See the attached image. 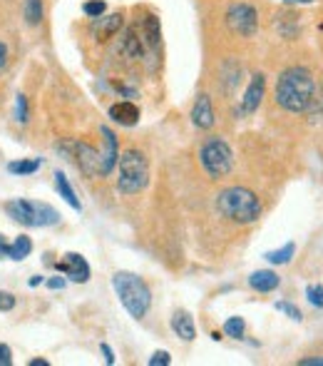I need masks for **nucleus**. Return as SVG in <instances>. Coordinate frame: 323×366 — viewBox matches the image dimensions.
Wrapping results in <instances>:
<instances>
[{"mask_svg":"<svg viewBox=\"0 0 323 366\" xmlns=\"http://www.w3.org/2000/svg\"><path fill=\"white\" fill-rule=\"evenodd\" d=\"M30 366H50V361H47V359H33Z\"/></svg>","mask_w":323,"mask_h":366,"instance_id":"nucleus-37","label":"nucleus"},{"mask_svg":"<svg viewBox=\"0 0 323 366\" xmlns=\"http://www.w3.org/2000/svg\"><path fill=\"white\" fill-rule=\"evenodd\" d=\"M100 135L105 138V152H102V177L112 174V170L117 167V157H120V150H117V138L110 128L102 125L100 128Z\"/></svg>","mask_w":323,"mask_h":366,"instance_id":"nucleus-13","label":"nucleus"},{"mask_svg":"<svg viewBox=\"0 0 323 366\" xmlns=\"http://www.w3.org/2000/svg\"><path fill=\"white\" fill-rule=\"evenodd\" d=\"M286 6H293V3H303V6H308V3H313V0H283Z\"/></svg>","mask_w":323,"mask_h":366,"instance_id":"nucleus-38","label":"nucleus"},{"mask_svg":"<svg viewBox=\"0 0 323 366\" xmlns=\"http://www.w3.org/2000/svg\"><path fill=\"white\" fill-rule=\"evenodd\" d=\"M55 189L60 192V197L65 199V202L70 204V207L75 209V212H82V204H80V199H77L75 189H72L70 179H67L62 172H55Z\"/></svg>","mask_w":323,"mask_h":366,"instance_id":"nucleus-18","label":"nucleus"},{"mask_svg":"<svg viewBox=\"0 0 323 366\" xmlns=\"http://www.w3.org/2000/svg\"><path fill=\"white\" fill-rule=\"evenodd\" d=\"M293 255H296V244L288 242V244H283L281 250L266 252V255H264V260L271 262V265H288V262L293 260Z\"/></svg>","mask_w":323,"mask_h":366,"instance_id":"nucleus-21","label":"nucleus"},{"mask_svg":"<svg viewBox=\"0 0 323 366\" xmlns=\"http://www.w3.org/2000/svg\"><path fill=\"white\" fill-rule=\"evenodd\" d=\"M122 26H125V16H122V13L100 16V18H95V23H92V38H95L97 43H105V40H110V38H115L117 33L122 30Z\"/></svg>","mask_w":323,"mask_h":366,"instance_id":"nucleus-10","label":"nucleus"},{"mask_svg":"<svg viewBox=\"0 0 323 366\" xmlns=\"http://www.w3.org/2000/svg\"><path fill=\"white\" fill-rule=\"evenodd\" d=\"M122 55H127L130 60H137V57L144 55V48H142V40H140V28H130L122 38Z\"/></svg>","mask_w":323,"mask_h":366,"instance_id":"nucleus-17","label":"nucleus"},{"mask_svg":"<svg viewBox=\"0 0 323 366\" xmlns=\"http://www.w3.org/2000/svg\"><path fill=\"white\" fill-rule=\"evenodd\" d=\"M217 212L234 224H251L261 217V202L249 187H227L217 194Z\"/></svg>","mask_w":323,"mask_h":366,"instance_id":"nucleus-2","label":"nucleus"},{"mask_svg":"<svg viewBox=\"0 0 323 366\" xmlns=\"http://www.w3.org/2000/svg\"><path fill=\"white\" fill-rule=\"evenodd\" d=\"M100 349H102V354H105V361H107V364H115V354H112V349H110V344H102L100 346Z\"/></svg>","mask_w":323,"mask_h":366,"instance_id":"nucleus-32","label":"nucleus"},{"mask_svg":"<svg viewBox=\"0 0 323 366\" xmlns=\"http://www.w3.org/2000/svg\"><path fill=\"white\" fill-rule=\"evenodd\" d=\"M6 214L13 219V222L23 224V227H55L60 222V212H57L52 204L47 202H38V199H8L3 204Z\"/></svg>","mask_w":323,"mask_h":366,"instance_id":"nucleus-5","label":"nucleus"},{"mask_svg":"<svg viewBox=\"0 0 323 366\" xmlns=\"http://www.w3.org/2000/svg\"><path fill=\"white\" fill-rule=\"evenodd\" d=\"M172 364V354L169 351H154L149 356V366H169Z\"/></svg>","mask_w":323,"mask_h":366,"instance_id":"nucleus-29","label":"nucleus"},{"mask_svg":"<svg viewBox=\"0 0 323 366\" xmlns=\"http://www.w3.org/2000/svg\"><path fill=\"white\" fill-rule=\"evenodd\" d=\"M8 244L11 242H6V237L0 234V260H8Z\"/></svg>","mask_w":323,"mask_h":366,"instance_id":"nucleus-36","label":"nucleus"},{"mask_svg":"<svg viewBox=\"0 0 323 366\" xmlns=\"http://www.w3.org/2000/svg\"><path fill=\"white\" fill-rule=\"evenodd\" d=\"M105 11H107V3L105 0H87L85 6H82V13H85L87 18H100V16H105Z\"/></svg>","mask_w":323,"mask_h":366,"instance_id":"nucleus-25","label":"nucleus"},{"mask_svg":"<svg viewBox=\"0 0 323 366\" xmlns=\"http://www.w3.org/2000/svg\"><path fill=\"white\" fill-rule=\"evenodd\" d=\"M47 287H50V289H65V279H62V277H52V279L47 282Z\"/></svg>","mask_w":323,"mask_h":366,"instance_id":"nucleus-34","label":"nucleus"},{"mask_svg":"<svg viewBox=\"0 0 323 366\" xmlns=\"http://www.w3.org/2000/svg\"><path fill=\"white\" fill-rule=\"evenodd\" d=\"M276 311L286 314L288 319H293V321H301V319H303L301 309H298V306H293L291 301H276Z\"/></svg>","mask_w":323,"mask_h":366,"instance_id":"nucleus-27","label":"nucleus"},{"mask_svg":"<svg viewBox=\"0 0 323 366\" xmlns=\"http://www.w3.org/2000/svg\"><path fill=\"white\" fill-rule=\"evenodd\" d=\"M149 184V162L140 150H125L117 157V192L140 194Z\"/></svg>","mask_w":323,"mask_h":366,"instance_id":"nucleus-4","label":"nucleus"},{"mask_svg":"<svg viewBox=\"0 0 323 366\" xmlns=\"http://www.w3.org/2000/svg\"><path fill=\"white\" fill-rule=\"evenodd\" d=\"M16 309V296L11 292H0V311H13Z\"/></svg>","mask_w":323,"mask_h":366,"instance_id":"nucleus-30","label":"nucleus"},{"mask_svg":"<svg viewBox=\"0 0 323 366\" xmlns=\"http://www.w3.org/2000/svg\"><path fill=\"white\" fill-rule=\"evenodd\" d=\"M244 331H246V324H244L242 316H232V319L224 321V334L232 336V339H242Z\"/></svg>","mask_w":323,"mask_h":366,"instance_id":"nucleus-24","label":"nucleus"},{"mask_svg":"<svg viewBox=\"0 0 323 366\" xmlns=\"http://www.w3.org/2000/svg\"><path fill=\"white\" fill-rule=\"evenodd\" d=\"M298 366H323V356H318V359H301Z\"/></svg>","mask_w":323,"mask_h":366,"instance_id":"nucleus-35","label":"nucleus"},{"mask_svg":"<svg viewBox=\"0 0 323 366\" xmlns=\"http://www.w3.org/2000/svg\"><path fill=\"white\" fill-rule=\"evenodd\" d=\"M199 162H202L204 172L212 179H222L227 177L234 170V152L229 148L227 140L222 138H207L199 150Z\"/></svg>","mask_w":323,"mask_h":366,"instance_id":"nucleus-6","label":"nucleus"},{"mask_svg":"<svg viewBox=\"0 0 323 366\" xmlns=\"http://www.w3.org/2000/svg\"><path fill=\"white\" fill-rule=\"evenodd\" d=\"M264 90H266V77H264L261 72L251 75L246 92H244V97H242V110L239 112H242V115H251V112H256L259 105H261V100H264Z\"/></svg>","mask_w":323,"mask_h":366,"instance_id":"nucleus-11","label":"nucleus"},{"mask_svg":"<svg viewBox=\"0 0 323 366\" xmlns=\"http://www.w3.org/2000/svg\"><path fill=\"white\" fill-rule=\"evenodd\" d=\"M192 122H194V128H199V130H212L214 128L217 117H214V107H212L209 95L197 97V102H194V107H192Z\"/></svg>","mask_w":323,"mask_h":366,"instance_id":"nucleus-12","label":"nucleus"},{"mask_svg":"<svg viewBox=\"0 0 323 366\" xmlns=\"http://www.w3.org/2000/svg\"><path fill=\"white\" fill-rule=\"evenodd\" d=\"M8 65V45L6 43H0V70Z\"/></svg>","mask_w":323,"mask_h":366,"instance_id":"nucleus-33","label":"nucleus"},{"mask_svg":"<svg viewBox=\"0 0 323 366\" xmlns=\"http://www.w3.org/2000/svg\"><path fill=\"white\" fill-rule=\"evenodd\" d=\"M316 97V80L301 65L286 67L276 80V102L288 112H306Z\"/></svg>","mask_w":323,"mask_h":366,"instance_id":"nucleus-1","label":"nucleus"},{"mask_svg":"<svg viewBox=\"0 0 323 366\" xmlns=\"http://www.w3.org/2000/svg\"><path fill=\"white\" fill-rule=\"evenodd\" d=\"M278 284H281V277L276 274V272H271V270H259V272H254L251 277H249V287L251 289H256V292H273V289H278Z\"/></svg>","mask_w":323,"mask_h":366,"instance_id":"nucleus-16","label":"nucleus"},{"mask_svg":"<svg viewBox=\"0 0 323 366\" xmlns=\"http://www.w3.org/2000/svg\"><path fill=\"white\" fill-rule=\"evenodd\" d=\"M112 289L120 296L122 306L130 311V316H135V319L147 316L152 306V292L142 277L132 274V272H115L112 274Z\"/></svg>","mask_w":323,"mask_h":366,"instance_id":"nucleus-3","label":"nucleus"},{"mask_svg":"<svg viewBox=\"0 0 323 366\" xmlns=\"http://www.w3.org/2000/svg\"><path fill=\"white\" fill-rule=\"evenodd\" d=\"M16 120L21 122V125H26V122L30 120V107H28L26 95H18V100H16Z\"/></svg>","mask_w":323,"mask_h":366,"instance_id":"nucleus-26","label":"nucleus"},{"mask_svg":"<svg viewBox=\"0 0 323 366\" xmlns=\"http://www.w3.org/2000/svg\"><path fill=\"white\" fill-rule=\"evenodd\" d=\"M110 120L120 122V125H125V128H132V125L140 122V107L130 100L115 102V105L110 107Z\"/></svg>","mask_w":323,"mask_h":366,"instance_id":"nucleus-14","label":"nucleus"},{"mask_svg":"<svg viewBox=\"0 0 323 366\" xmlns=\"http://www.w3.org/2000/svg\"><path fill=\"white\" fill-rule=\"evenodd\" d=\"M142 38L147 40V45H159L162 40V26H159V18L157 16H147L144 23H142Z\"/></svg>","mask_w":323,"mask_h":366,"instance_id":"nucleus-20","label":"nucleus"},{"mask_svg":"<svg viewBox=\"0 0 323 366\" xmlns=\"http://www.w3.org/2000/svg\"><path fill=\"white\" fill-rule=\"evenodd\" d=\"M227 28L239 38H254L259 28V13L249 3H232L227 11Z\"/></svg>","mask_w":323,"mask_h":366,"instance_id":"nucleus-7","label":"nucleus"},{"mask_svg":"<svg viewBox=\"0 0 323 366\" xmlns=\"http://www.w3.org/2000/svg\"><path fill=\"white\" fill-rule=\"evenodd\" d=\"M306 296H308V301H311L313 306L323 309V287L321 284H308L306 287Z\"/></svg>","mask_w":323,"mask_h":366,"instance_id":"nucleus-28","label":"nucleus"},{"mask_svg":"<svg viewBox=\"0 0 323 366\" xmlns=\"http://www.w3.org/2000/svg\"><path fill=\"white\" fill-rule=\"evenodd\" d=\"M42 167V160H16V162H8V172L11 174H35Z\"/></svg>","mask_w":323,"mask_h":366,"instance_id":"nucleus-23","label":"nucleus"},{"mask_svg":"<svg viewBox=\"0 0 323 366\" xmlns=\"http://www.w3.org/2000/svg\"><path fill=\"white\" fill-rule=\"evenodd\" d=\"M0 366H13V351L3 341H0Z\"/></svg>","mask_w":323,"mask_h":366,"instance_id":"nucleus-31","label":"nucleus"},{"mask_svg":"<svg viewBox=\"0 0 323 366\" xmlns=\"http://www.w3.org/2000/svg\"><path fill=\"white\" fill-rule=\"evenodd\" d=\"M172 331L184 341H194L197 339V326H194V319L187 309H179L174 311L172 316Z\"/></svg>","mask_w":323,"mask_h":366,"instance_id":"nucleus-15","label":"nucleus"},{"mask_svg":"<svg viewBox=\"0 0 323 366\" xmlns=\"http://www.w3.org/2000/svg\"><path fill=\"white\" fill-rule=\"evenodd\" d=\"M38 284H42V277H33L30 279V287H38Z\"/></svg>","mask_w":323,"mask_h":366,"instance_id":"nucleus-39","label":"nucleus"},{"mask_svg":"<svg viewBox=\"0 0 323 366\" xmlns=\"http://www.w3.org/2000/svg\"><path fill=\"white\" fill-rule=\"evenodd\" d=\"M30 252H33V239L26 237V234H21V237H16L11 244H8V260H13V262L28 260Z\"/></svg>","mask_w":323,"mask_h":366,"instance_id":"nucleus-19","label":"nucleus"},{"mask_svg":"<svg viewBox=\"0 0 323 366\" xmlns=\"http://www.w3.org/2000/svg\"><path fill=\"white\" fill-rule=\"evenodd\" d=\"M42 0H26L23 3V16H26L28 26H40L42 23Z\"/></svg>","mask_w":323,"mask_h":366,"instance_id":"nucleus-22","label":"nucleus"},{"mask_svg":"<svg viewBox=\"0 0 323 366\" xmlns=\"http://www.w3.org/2000/svg\"><path fill=\"white\" fill-rule=\"evenodd\" d=\"M62 148L72 150L70 157L77 160V167H80L87 177H97V174L102 177V152L100 150L92 148V145H87V143H67V145H62Z\"/></svg>","mask_w":323,"mask_h":366,"instance_id":"nucleus-8","label":"nucleus"},{"mask_svg":"<svg viewBox=\"0 0 323 366\" xmlns=\"http://www.w3.org/2000/svg\"><path fill=\"white\" fill-rule=\"evenodd\" d=\"M55 270L60 272V274H65L70 282H75V284L90 282V265H87L85 257L77 255V252H67L65 260L55 265Z\"/></svg>","mask_w":323,"mask_h":366,"instance_id":"nucleus-9","label":"nucleus"}]
</instances>
